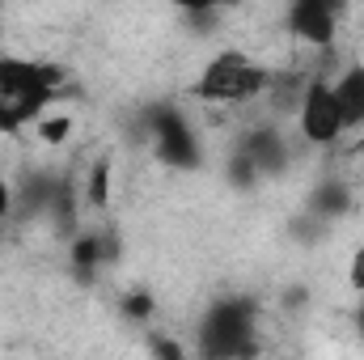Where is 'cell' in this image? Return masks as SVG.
Instances as JSON below:
<instances>
[{"mask_svg":"<svg viewBox=\"0 0 364 360\" xmlns=\"http://www.w3.org/2000/svg\"><path fill=\"white\" fill-rule=\"evenodd\" d=\"M9 212H13V182L0 174V225L9 221Z\"/></svg>","mask_w":364,"mask_h":360,"instance_id":"9a60e30c","label":"cell"},{"mask_svg":"<svg viewBox=\"0 0 364 360\" xmlns=\"http://www.w3.org/2000/svg\"><path fill=\"white\" fill-rule=\"evenodd\" d=\"M203 356H250L259 352V309L250 297H220L199 322Z\"/></svg>","mask_w":364,"mask_h":360,"instance_id":"3957f363","label":"cell"},{"mask_svg":"<svg viewBox=\"0 0 364 360\" xmlns=\"http://www.w3.org/2000/svg\"><path fill=\"white\" fill-rule=\"evenodd\" d=\"M272 77H275L272 68H263L246 51L225 47V51L203 60L199 77L191 81V93L208 106H246V102H255V97H263L272 90Z\"/></svg>","mask_w":364,"mask_h":360,"instance_id":"7a4b0ae2","label":"cell"},{"mask_svg":"<svg viewBox=\"0 0 364 360\" xmlns=\"http://www.w3.org/2000/svg\"><path fill=\"white\" fill-rule=\"evenodd\" d=\"M364 297V292H360ZM356 327H360V335H364V301H360V309H356Z\"/></svg>","mask_w":364,"mask_h":360,"instance_id":"2e32d148","label":"cell"},{"mask_svg":"<svg viewBox=\"0 0 364 360\" xmlns=\"http://www.w3.org/2000/svg\"><path fill=\"white\" fill-rule=\"evenodd\" d=\"M60 93V68L26 55H0V132L34 123Z\"/></svg>","mask_w":364,"mask_h":360,"instance_id":"6da1fadb","label":"cell"},{"mask_svg":"<svg viewBox=\"0 0 364 360\" xmlns=\"http://www.w3.org/2000/svg\"><path fill=\"white\" fill-rule=\"evenodd\" d=\"M331 90H335V102H339L343 127L360 132L364 127V64H343L339 77L331 81Z\"/></svg>","mask_w":364,"mask_h":360,"instance_id":"ba28073f","label":"cell"},{"mask_svg":"<svg viewBox=\"0 0 364 360\" xmlns=\"http://www.w3.org/2000/svg\"><path fill=\"white\" fill-rule=\"evenodd\" d=\"M81 199L93 212H106L110 208V157H97L90 166V174L81 179Z\"/></svg>","mask_w":364,"mask_h":360,"instance_id":"9c48e42d","label":"cell"},{"mask_svg":"<svg viewBox=\"0 0 364 360\" xmlns=\"http://www.w3.org/2000/svg\"><path fill=\"white\" fill-rule=\"evenodd\" d=\"M348 284H352L356 292H364V242L356 246V255H352V268H348Z\"/></svg>","mask_w":364,"mask_h":360,"instance_id":"5bb4252c","label":"cell"},{"mask_svg":"<svg viewBox=\"0 0 364 360\" xmlns=\"http://www.w3.org/2000/svg\"><path fill=\"white\" fill-rule=\"evenodd\" d=\"M144 132H149V140H153V153H157L166 166H178V170L199 166L195 127H191V119L182 115L178 106H170V102L149 106V110H144Z\"/></svg>","mask_w":364,"mask_h":360,"instance_id":"277c9868","label":"cell"},{"mask_svg":"<svg viewBox=\"0 0 364 360\" xmlns=\"http://www.w3.org/2000/svg\"><path fill=\"white\" fill-rule=\"evenodd\" d=\"M237 149L250 157V166H255L259 179H275V174H284V170H288V153H292L284 127H275V123L246 127L242 140H237Z\"/></svg>","mask_w":364,"mask_h":360,"instance_id":"52a82bcc","label":"cell"},{"mask_svg":"<svg viewBox=\"0 0 364 360\" xmlns=\"http://www.w3.org/2000/svg\"><path fill=\"white\" fill-rule=\"evenodd\" d=\"M174 9L182 13H191V17H208V13H220L225 4H233V0H170Z\"/></svg>","mask_w":364,"mask_h":360,"instance_id":"4fadbf2b","label":"cell"},{"mask_svg":"<svg viewBox=\"0 0 364 360\" xmlns=\"http://www.w3.org/2000/svg\"><path fill=\"white\" fill-rule=\"evenodd\" d=\"M149 314H153V292H132V297H123V318L144 322Z\"/></svg>","mask_w":364,"mask_h":360,"instance_id":"7c38bea8","label":"cell"},{"mask_svg":"<svg viewBox=\"0 0 364 360\" xmlns=\"http://www.w3.org/2000/svg\"><path fill=\"white\" fill-rule=\"evenodd\" d=\"M34 132H38V140L43 144H64L68 136H73V115H64V110H43L38 119H34Z\"/></svg>","mask_w":364,"mask_h":360,"instance_id":"30bf717a","label":"cell"},{"mask_svg":"<svg viewBox=\"0 0 364 360\" xmlns=\"http://www.w3.org/2000/svg\"><path fill=\"white\" fill-rule=\"evenodd\" d=\"M296 132L314 149H331L348 132L343 127V115H339V102H335V90H331L326 77H309L305 81L301 102H296Z\"/></svg>","mask_w":364,"mask_h":360,"instance_id":"5b68a950","label":"cell"},{"mask_svg":"<svg viewBox=\"0 0 364 360\" xmlns=\"http://www.w3.org/2000/svg\"><path fill=\"white\" fill-rule=\"evenodd\" d=\"M348 208H352V191H348L343 182L318 186V195H314V212H318V216H343Z\"/></svg>","mask_w":364,"mask_h":360,"instance_id":"8fae6325","label":"cell"},{"mask_svg":"<svg viewBox=\"0 0 364 360\" xmlns=\"http://www.w3.org/2000/svg\"><path fill=\"white\" fill-rule=\"evenodd\" d=\"M348 0H288L284 9V26L288 34L309 47V51H331L339 38V17H343Z\"/></svg>","mask_w":364,"mask_h":360,"instance_id":"8992f818","label":"cell"}]
</instances>
